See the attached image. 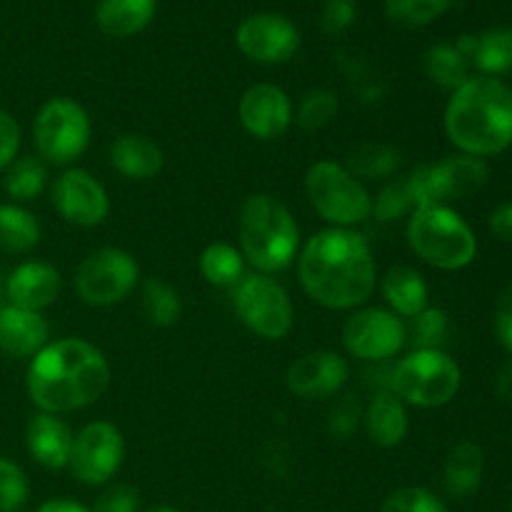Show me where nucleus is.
<instances>
[{
	"mask_svg": "<svg viewBox=\"0 0 512 512\" xmlns=\"http://www.w3.org/2000/svg\"><path fill=\"white\" fill-rule=\"evenodd\" d=\"M143 310L145 318L155 328H170L180 318V298L163 280H145L143 285Z\"/></svg>",
	"mask_w": 512,
	"mask_h": 512,
	"instance_id": "nucleus-31",
	"label": "nucleus"
},
{
	"mask_svg": "<svg viewBox=\"0 0 512 512\" xmlns=\"http://www.w3.org/2000/svg\"><path fill=\"white\" fill-rule=\"evenodd\" d=\"M35 512H90L83 508L80 503H73V500H48V503L40 505Z\"/></svg>",
	"mask_w": 512,
	"mask_h": 512,
	"instance_id": "nucleus-45",
	"label": "nucleus"
},
{
	"mask_svg": "<svg viewBox=\"0 0 512 512\" xmlns=\"http://www.w3.org/2000/svg\"><path fill=\"white\" fill-rule=\"evenodd\" d=\"M110 163L125 178L150 180L163 170V150L145 135L125 133L110 148Z\"/></svg>",
	"mask_w": 512,
	"mask_h": 512,
	"instance_id": "nucleus-21",
	"label": "nucleus"
},
{
	"mask_svg": "<svg viewBox=\"0 0 512 512\" xmlns=\"http://www.w3.org/2000/svg\"><path fill=\"white\" fill-rule=\"evenodd\" d=\"M485 455L480 445L475 443H458L450 450L448 460H445V485L453 495L465 498L478 490L480 478H483Z\"/></svg>",
	"mask_w": 512,
	"mask_h": 512,
	"instance_id": "nucleus-25",
	"label": "nucleus"
},
{
	"mask_svg": "<svg viewBox=\"0 0 512 512\" xmlns=\"http://www.w3.org/2000/svg\"><path fill=\"white\" fill-rule=\"evenodd\" d=\"M358 405H353L350 400L340 403L338 408L333 410V418H330V430L340 438H348L355 428H358Z\"/></svg>",
	"mask_w": 512,
	"mask_h": 512,
	"instance_id": "nucleus-43",
	"label": "nucleus"
},
{
	"mask_svg": "<svg viewBox=\"0 0 512 512\" xmlns=\"http://www.w3.org/2000/svg\"><path fill=\"white\" fill-rule=\"evenodd\" d=\"M200 275L215 288H235L245 275V260L230 243H213L200 255Z\"/></svg>",
	"mask_w": 512,
	"mask_h": 512,
	"instance_id": "nucleus-27",
	"label": "nucleus"
},
{
	"mask_svg": "<svg viewBox=\"0 0 512 512\" xmlns=\"http://www.w3.org/2000/svg\"><path fill=\"white\" fill-rule=\"evenodd\" d=\"M335 113H338V100L330 90H310L303 98L298 108V125L303 130H320L328 123H333Z\"/></svg>",
	"mask_w": 512,
	"mask_h": 512,
	"instance_id": "nucleus-34",
	"label": "nucleus"
},
{
	"mask_svg": "<svg viewBox=\"0 0 512 512\" xmlns=\"http://www.w3.org/2000/svg\"><path fill=\"white\" fill-rule=\"evenodd\" d=\"M110 385V365L95 345L78 338L48 343L28 365V395L40 413L88 408Z\"/></svg>",
	"mask_w": 512,
	"mask_h": 512,
	"instance_id": "nucleus-2",
	"label": "nucleus"
},
{
	"mask_svg": "<svg viewBox=\"0 0 512 512\" xmlns=\"http://www.w3.org/2000/svg\"><path fill=\"white\" fill-rule=\"evenodd\" d=\"M48 345V323L33 310L0 308V350L10 358H33Z\"/></svg>",
	"mask_w": 512,
	"mask_h": 512,
	"instance_id": "nucleus-20",
	"label": "nucleus"
},
{
	"mask_svg": "<svg viewBox=\"0 0 512 512\" xmlns=\"http://www.w3.org/2000/svg\"><path fill=\"white\" fill-rule=\"evenodd\" d=\"M350 173L363 175V178H385L393 170H398L400 155L393 148H385V145H360L350 153Z\"/></svg>",
	"mask_w": 512,
	"mask_h": 512,
	"instance_id": "nucleus-32",
	"label": "nucleus"
},
{
	"mask_svg": "<svg viewBox=\"0 0 512 512\" xmlns=\"http://www.w3.org/2000/svg\"><path fill=\"white\" fill-rule=\"evenodd\" d=\"M305 193L320 218L333 223V228L363 223L373 213V200L358 178L333 160H320L310 165L305 175Z\"/></svg>",
	"mask_w": 512,
	"mask_h": 512,
	"instance_id": "nucleus-7",
	"label": "nucleus"
},
{
	"mask_svg": "<svg viewBox=\"0 0 512 512\" xmlns=\"http://www.w3.org/2000/svg\"><path fill=\"white\" fill-rule=\"evenodd\" d=\"M355 20L353 0H325L323 13H320V28L328 35H338L350 28Z\"/></svg>",
	"mask_w": 512,
	"mask_h": 512,
	"instance_id": "nucleus-39",
	"label": "nucleus"
},
{
	"mask_svg": "<svg viewBox=\"0 0 512 512\" xmlns=\"http://www.w3.org/2000/svg\"><path fill=\"white\" fill-rule=\"evenodd\" d=\"M28 478L18 463L0 458V512H18L28 503Z\"/></svg>",
	"mask_w": 512,
	"mask_h": 512,
	"instance_id": "nucleus-35",
	"label": "nucleus"
},
{
	"mask_svg": "<svg viewBox=\"0 0 512 512\" xmlns=\"http://www.w3.org/2000/svg\"><path fill=\"white\" fill-rule=\"evenodd\" d=\"M488 180V165L475 155H450L435 165H423L405 178L413 208H430L460 200L480 190Z\"/></svg>",
	"mask_w": 512,
	"mask_h": 512,
	"instance_id": "nucleus-9",
	"label": "nucleus"
},
{
	"mask_svg": "<svg viewBox=\"0 0 512 512\" xmlns=\"http://www.w3.org/2000/svg\"><path fill=\"white\" fill-rule=\"evenodd\" d=\"M300 230L290 210L273 195H250L240 210V248L258 273H280L295 260Z\"/></svg>",
	"mask_w": 512,
	"mask_h": 512,
	"instance_id": "nucleus-4",
	"label": "nucleus"
},
{
	"mask_svg": "<svg viewBox=\"0 0 512 512\" xmlns=\"http://www.w3.org/2000/svg\"><path fill=\"white\" fill-rule=\"evenodd\" d=\"M238 115L243 128L253 138L273 140L280 138L293 123V105L283 88L273 83H260L245 90L238 105Z\"/></svg>",
	"mask_w": 512,
	"mask_h": 512,
	"instance_id": "nucleus-16",
	"label": "nucleus"
},
{
	"mask_svg": "<svg viewBox=\"0 0 512 512\" xmlns=\"http://www.w3.org/2000/svg\"><path fill=\"white\" fill-rule=\"evenodd\" d=\"M235 40L250 60L275 65L293 58L300 45V33L283 15L258 13L240 23Z\"/></svg>",
	"mask_w": 512,
	"mask_h": 512,
	"instance_id": "nucleus-15",
	"label": "nucleus"
},
{
	"mask_svg": "<svg viewBox=\"0 0 512 512\" xmlns=\"http://www.w3.org/2000/svg\"><path fill=\"white\" fill-rule=\"evenodd\" d=\"M405 343H408V328L393 310H358L343 325L345 350L368 363L393 358L405 348Z\"/></svg>",
	"mask_w": 512,
	"mask_h": 512,
	"instance_id": "nucleus-12",
	"label": "nucleus"
},
{
	"mask_svg": "<svg viewBox=\"0 0 512 512\" xmlns=\"http://www.w3.org/2000/svg\"><path fill=\"white\" fill-rule=\"evenodd\" d=\"M495 330H498L500 343L512 353V285L503 290L495 310Z\"/></svg>",
	"mask_w": 512,
	"mask_h": 512,
	"instance_id": "nucleus-42",
	"label": "nucleus"
},
{
	"mask_svg": "<svg viewBox=\"0 0 512 512\" xmlns=\"http://www.w3.org/2000/svg\"><path fill=\"white\" fill-rule=\"evenodd\" d=\"M425 70L443 88L458 90L468 80V60L458 53L455 45H433L425 55Z\"/></svg>",
	"mask_w": 512,
	"mask_h": 512,
	"instance_id": "nucleus-29",
	"label": "nucleus"
},
{
	"mask_svg": "<svg viewBox=\"0 0 512 512\" xmlns=\"http://www.w3.org/2000/svg\"><path fill=\"white\" fill-rule=\"evenodd\" d=\"M445 333H448V315L438 308H425L413 318L408 335L418 350H438V345L445 340Z\"/></svg>",
	"mask_w": 512,
	"mask_h": 512,
	"instance_id": "nucleus-36",
	"label": "nucleus"
},
{
	"mask_svg": "<svg viewBox=\"0 0 512 512\" xmlns=\"http://www.w3.org/2000/svg\"><path fill=\"white\" fill-rule=\"evenodd\" d=\"M20 150V125L10 113L0 110V173H5L10 163L18 158Z\"/></svg>",
	"mask_w": 512,
	"mask_h": 512,
	"instance_id": "nucleus-41",
	"label": "nucleus"
},
{
	"mask_svg": "<svg viewBox=\"0 0 512 512\" xmlns=\"http://www.w3.org/2000/svg\"><path fill=\"white\" fill-rule=\"evenodd\" d=\"M490 230L503 243H512V203H503L490 215Z\"/></svg>",
	"mask_w": 512,
	"mask_h": 512,
	"instance_id": "nucleus-44",
	"label": "nucleus"
},
{
	"mask_svg": "<svg viewBox=\"0 0 512 512\" xmlns=\"http://www.w3.org/2000/svg\"><path fill=\"white\" fill-rule=\"evenodd\" d=\"M408 243L428 265L440 270H460L478 253L470 225L448 205L413 210L408 223Z\"/></svg>",
	"mask_w": 512,
	"mask_h": 512,
	"instance_id": "nucleus-5",
	"label": "nucleus"
},
{
	"mask_svg": "<svg viewBox=\"0 0 512 512\" xmlns=\"http://www.w3.org/2000/svg\"><path fill=\"white\" fill-rule=\"evenodd\" d=\"M138 510V493L130 485H110L90 512H135Z\"/></svg>",
	"mask_w": 512,
	"mask_h": 512,
	"instance_id": "nucleus-40",
	"label": "nucleus"
},
{
	"mask_svg": "<svg viewBox=\"0 0 512 512\" xmlns=\"http://www.w3.org/2000/svg\"><path fill=\"white\" fill-rule=\"evenodd\" d=\"M390 390L403 403L440 408L460 390V368L443 350H413L390 373Z\"/></svg>",
	"mask_w": 512,
	"mask_h": 512,
	"instance_id": "nucleus-6",
	"label": "nucleus"
},
{
	"mask_svg": "<svg viewBox=\"0 0 512 512\" xmlns=\"http://www.w3.org/2000/svg\"><path fill=\"white\" fill-rule=\"evenodd\" d=\"M90 130L93 128L83 105L70 98H53L33 120L35 150L48 163L70 165L88 148Z\"/></svg>",
	"mask_w": 512,
	"mask_h": 512,
	"instance_id": "nucleus-8",
	"label": "nucleus"
},
{
	"mask_svg": "<svg viewBox=\"0 0 512 512\" xmlns=\"http://www.w3.org/2000/svg\"><path fill=\"white\" fill-rule=\"evenodd\" d=\"M53 205L60 218L80 228L100 225L110 213V200L103 185L88 173V170L70 168L55 180Z\"/></svg>",
	"mask_w": 512,
	"mask_h": 512,
	"instance_id": "nucleus-14",
	"label": "nucleus"
},
{
	"mask_svg": "<svg viewBox=\"0 0 512 512\" xmlns=\"http://www.w3.org/2000/svg\"><path fill=\"white\" fill-rule=\"evenodd\" d=\"M345 358L330 350H315L295 360L288 370V388L303 400H328L348 383Z\"/></svg>",
	"mask_w": 512,
	"mask_h": 512,
	"instance_id": "nucleus-17",
	"label": "nucleus"
},
{
	"mask_svg": "<svg viewBox=\"0 0 512 512\" xmlns=\"http://www.w3.org/2000/svg\"><path fill=\"white\" fill-rule=\"evenodd\" d=\"M373 210L375 215H378L380 220H398L403 218V215L413 213V200H410V193H408V185H405V180H400V183H393L388 185V188L380 190V195L375 198L373 203Z\"/></svg>",
	"mask_w": 512,
	"mask_h": 512,
	"instance_id": "nucleus-38",
	"label": "nucleus"
},
{
	"mask_svg": "<svg viewBox=\"0 0 512 512\" xmlns=\"http://www.w3.org/2000/svg\"><path fill=\"white\" fill-rule=\"evenodd\" d=\"M233 305L238 318L258 338L280 340L293 328V303L283 285L270 275H243V280L233 288Z\"/></svg>",
	"mask_w": 512,
	"mask_h": 512,
	"instance_id": "nucleus-10",
	"label": "nucleus"
},
{
	"mask_svg": "<svg viewBox=\"0 0 512 512\" xmlns=\"http://www.w3.org/2000/svg\"><path fill=\"white\" fill-rule=\"evenodd\" d=\"M473 63L478 65L488 78L490 75L508 73L512 68V30L498 28L480 35Z\"/></svg>",
	"mask_w": 512,
	"mask_h": 512,
	"instance_id": "nucleus-30",
	"label": "nucleus"
},
{
	"mask_svg": "<svg viewBox=\"0 0 512 512\" xmlns=\"http://www.w3.org/2000/svg\"><path fill=\"white\" fill-rule=\"evenodd\" d=\"M383 295L395 315L415 318L428 308V285L410 265H395L383 278Z\"/></svg>",
	"mask_w": 512,
	"mask_h": 512,
	"instance_id": "nucleus-23",
	"label": "nucleus"
},
{
	"mask_svg": "<svg viewBox=\"0 0 512 512\" xmlns=\"http://www.w3.org/2000/svg\"><path fill=\"white\" fill-rule=\"evenodd\" d=\"M383 512H448V508L428 488L410 485V488H400L390 493L383 503Z\"/></svg>",
	"mask_w": 512,
	"mask_h": 512,
	"instance_id": "nucleus-37",
	"label": "nucleus"
},
{
	"mask_svg": "<svg viewBox=\"0 0 512 512\" xmlns=\"http://www.w3.org/2000/svg\"><path fill=\"white\" fill-rule=\"evenodd\" d=\"M155 0H100L95 10L100 30L113 38L140 33L153 20Z\"/></svg>",
	"mask_w": 512,
	"mask_h": 512,
	"instance_id": "nucleus-24",
	"label": "nucleus"
},
{
	"mask_svg": "<svg viewBox=\"0 0 512 512\" xmlns=\"http://www.w3.org/2000/svg\"><path fill=\"white\" fill-rule=\"evenodd\" d=\"M448 138L465 155H498L512 143V90L498 78H468L445 110Z\"/></svg>",
	"mask_w": 512,
	"mask_h": 512,
	"instance_id": "nucleus-3",
	"label": "nucleus"
},
{
	"mask_svg": "<svg viewBox=\"0 0 512 512\" xmlns=\"http://www.w3.org/2000/svg\"><path fill=\"white\" fill-rule=\"evenodd\" d=\"M48 183V168L35 155H23L15 158L13 163L5 168V193L15 200V203H28L35 200L45 190Z\"/></svg>",
	"mask_w": 512,
	"mask_h": 512,
	"instance_id": "nucleus-28",
	"label": "nucleus"
},
{
	"mask_svg": "<svg viewBox=\"0 0 512 512\" xmlns=\"http://www.w3.org/2000/svg\"><path fill=\"white\" fill-rule=\"evenodd\" d=\"M453 0H385L390 20L408 28H420V25L433 23L435 18L450 8Z\"/></svg>",
	"mask_w": 512,
	"mask_h": 512,
	"instance_id": "nucleus-33",
	"label": "nucleus"
},
{
	"mask_svg": "<svg viewBox=\"0 0 512 512\" xmlns=\"http://www.w3.org/2000/svg\"><path fill=\"white\" fill-rule=\"evenodd\" d=\"M75 435L68 425L50 413H38L25 425V445L30 458L48 470H60L70 463Z\"/></svg>",
	"mask_w": 512,
	"mask_h": 512,
	"instance_id": "nucleus-19",
	"label": "nucleus"
},
{
	"mask_svg": "<svg viewBox=\"0 0 512 512\" xmlns=\"http://www.w3.org/2000/svg\"><path fill=\"white\" fill-rule=\"evenodd\" d=\"M298 275L305 293L323 308H358L375 290L373 250L348 228L320 230L300 253Z\"/></svg>",
	"mask_w": 512,
	"mask_h": 512,
	"instance_id": "nucleus-1",
	"label": "nucleus"
},
{
	"mask_svg": "<svg viewBox=\"0 0 512 512\" xmlns=\"http://www.w3.org/2000/svg\"><path fill=\"white\" fill-rule=\"evenodd\" d=\"M140 268L130 253L120 248H100L80 263L75 273V290L83 303L108 308L135 290Z\"/></svg>",
	"mask_w": 512,
	"mask_h": 512,
	"instance_id": "nucleus-11",
	"label": "nucleus"
},
{
	"mask_svg": "<svg viewBox=\"0 0 512 512\" xmlns=\"http://www.w3.org/2000/svg\"><path fill=\"white\" fill-rule=\"evenodd\" d=\"M40 243V223L23 205H0V250L5 253H28Z\"/></svg>",
	"mask_w": 512,
	"mask_h": 512,
	"instance_id": "nucleus-26",
	"label": "nucleus"
},
{
	"mask_svg": "<svg viewBox=\"0 0 512 512\" xmlns=\"http://www.w3.org/2000/svg\"><path fill=\"white\" fill-rule=\"evenodd\" d=\"M123 433L113 423H90L75 435L70 470L83 485H105L123 465Z\"/></svg>",
	"mask_w": 512,
	"mask_h": 512,
	"instance_id": "nucleus-13",
	"label": "nucleus"
},
{
	"mask_svg": "<svg viewBox=\"0 0 512 512\" xmlns=\"http://www.w3.org/2000/svg\"><path fill=\"white\" fill-rule=\"evenodd\" d=\"M60 288H63V278H60L58 270L50 263H40V260L20 263L10 273L8 285H5L10 305L33 310V313H40L48 305H53L58 300Z\"/></svg>",
	"mask_w": 512,
	"mask_h": 512,
	"instance_id": "nucleus-18",
	"label": "nucleus"
},
{
	"mask_svg": "<svg viewBox=\"0 0 512 512\" xmlns=\"http://www.w3.org/2000/svg\"><path fill=\"white\" fill-rule=\"evenodd\" d=\"M145 512H178V510L168 508V505H158V508H150V510H145Z\"/></svg>",
	"mask_w": 512,
	"mask_h": 512,
	"instance_id": "nucleus-46",
	"label": "nucleus"
},
{
	"mask_svg": "<svg viewBox=\"0 0 512 512\" xmlns=\"http://www.w3.org/2000/svg\"><path fill=\"white\" fill-rule=\"evenodd\" d=\"M365 428L368 438L380 448H395L408 435V413L405 405L393 390H383L373 398L365 413Z\"/></svg>",
	"mask_w": 512,
	"mask_h": 512,
	"instance_id": "nucleus-22",
	"label": "nucleus"
}]
</instances>
